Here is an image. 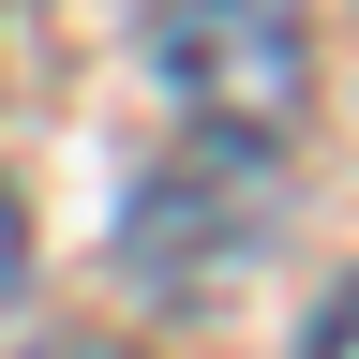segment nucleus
Returning <instances> with one entry per match:
<instances>
[{
    "instance_id": "nucleus-4",
    "label": "nucleus",
    "mask_w": 359,
    "mask_h": 359,
    "mask_svg": "<svg viewBox=\"0 0 359 359\" xmlns=\"http://www.w3.org/2000/svg\"><path fill=\"white\" fill-rule=\"evenodd\" d=\"M45 359H120V344H45Z\"/></svg>"
},
{
    "instance_id": "nucleus-3",
    "label": "nucleus",
    "mask_w": 359,
    "mask_h": 359,
    "mask_svg": "<svg viewBox=\"0 0 359 359\" xmlns=\"http://www.w3.org/2000/svg\"><path fill=\"white\" fill-rule=\"evenodd\" d=\"M15 285H30V210L0 195V299H15Z\"/></svg>"
},
{
    "instance_id": "nucleus-2",
    "label": "nucleus",
    "mask_w": 359,
    "mask_h": 359,
    "mask_svg": "<svg viewBox=\"0 0 359 359\" xmlns=\"http://www.w3.org/2000/svg\"><path fill=\"white\" fill-rule=\"evenodd\" d=\"M299 359H359V285H344L330 314H314V344H299Z\"/></svg>"
},
{
    "instance_id": "nucleus-1",
    "label": "nucleus",
    "mask_w": 359,
    "mask_h": 359,
    "mask_svg": "<svg viewBox=\"0 0 359 359\" xmlns=\"http://www.w3.org/2000/svg\"><path fill=\"white\" fill-rule=\"evenodd\" d=\"M150 60L180 90V120H210L224 150H285L299 105H314L299 0H165V15H150Z\"/></svg>"
}]
</instances>
